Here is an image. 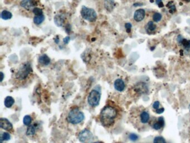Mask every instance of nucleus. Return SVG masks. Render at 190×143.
<instances>
[{"instance_id": "nucleus-18", "label": "nucleus", "mask_w": 190, "mask_h": 143, "mask_svg": "<svg viewBox=\"0 0 190 143\" xmlns=\"http://www.w3.org/2000/svg\"><path fill=\"white\" fill-rule=\"evenodd\" d=\"M157 28V26L153 21H149L145 27L147 33L149 35L153 34Z\"/></svg>"}, {"instance_id": "nucleus-37", "label": "nucleus", "mask_w": 190, "mask_h": 143, "mask_svg": "<svg viewBox=\"0 0 190 143\" xmlns=\"http://www.w3.org/2000/svg\"><path fill=\"white\" fill-rule=\"evenodd\" d=\"M1 82H2V81L3 80V78H4V74L1 72Z\"/></svg>"}, {"instance_id": "nucleus-33", "label": "nucleus", "mask_w": 190, "mask_h": 143, "mask_svg": "<svg viewBox=\"0 0 190 143\" xmlns=\"http://www.w3.org/2000/svg\"><path fill=\"white\" fill-rule=\"evenodd\" d=\"M70 37L69 36H66L65 38H64L63 39V42L65 44H68L70 42Z\"/></svg>"}, {"instance_id": "nucleus-32", "label": "nucleus", "mask_w": 190, "mask_h": 143, "mask_svg": "<svg viewBox=\"0 0 190 143\" xmlns=\"http://www.w3.org/2000/svg\"><path fill=\"white\" fill-rule=\"evenodd\" d=\"M155 3L158 6V7L160 8H162L164 6L162 0H155Z\"/></svg>"}, {"instance_id": "nucleus-22", "label": "nucleus", "mask_w": 190, "mask_h": 143, "mask_svg": "<svg viewBox=\"0 0 190 143\" xmlns=\"http://www.w3.org/2000/svg\"><path fill=\"white\" fill-rule=\"evenodd\" d=\"M36 133V127L34 125H31L29 126L26 131V135H33Z\"/></svg>"}, {"instance_id": "nucleus-24", "label": "nucleus", "mask_w": 190, "mask_h": 143, "mask_svg": "<svg viewBox=\"0 0 190 143\" xmlns=\"http://www.w3.org/2000/svg\"><path fill=\"white\" fill-rule=\"evenodd\" d=\"M162 15L160 13H159V12H155L153 15L152 18H153V20L155 22L158 23V22H159V21H161V20L162 19Z\"/></svg>"}, {"instance_id": "nucleus-1", "label": "nucleus", "mask_w": 190, "mask_h": 143, "mask_svg": "<svg viewBox=\"0 0 190 143\" xmlns=\"http://www.w3.org/2000/svg\"><path fill=\"white\" fill-rule=\"evenodd\" d=\"M131 120L133 124L140 131L146 129L149 126L150 115L148 109L143 106H138L131 112Z\"/></svg>"}, {"instance_id": "nucleus-39", "label": "nucleus", "mask_w": 190, "mask_h": 143, "mask_svg": "<svg viewBox=\"0 0 190 143\" xmlns=\"http://www.w3.org/2000/svg\"><path fill=\"white\" fill-rule=\"evenodd\" d=\"M103 143V142H95V143Z\"/></svg>"}, {"instance_id": "nucleus-28", "label": "nucleus", "mask_w": 190, "mask_h": 143, "mask_svg": "<svg viewBox=\"0 0 190 143\" xmlns=\"http://www.w3.org/2000/svg\"><path fill=\"white\" fill-rule=\"evenodd\" d=\"M10 138H11V136L8 133L5 132L1 135V140L2 141H3V140L7 141L10 139Z\"/></svg>"}, {"instance_id": "nucleus-7", "label": "nucleus", "mask_w": 190, "mask_h": 143, "mask_svg": "<svg viewBox=\"0 0 190 143\" xmlns=\"http://www.w3.org/2000/svg\"><path fill=\"white\" fill-rule=\"evenodd\" d=\"M133 91L137 96H140L148 93V87L146 83L139 82L134 86Z\"/></svg>"}, {"instance_id": "nucleus-25", "label": "nucleus", "mask_w": 190, "mask_h": 143, "mask_svg": "<svg viewBox=\"0 0 190 143\" xmlns=\"http://www.w3.org/2000/svg\"><path fill=\"white\" fill-rule=\"evenodd\" d=\"M167 7H168L170 9V12H171V14H173L174 12H175L176 11V6L174 4H173L172 2H169L167 5Z\"/></svg>"}, {"instance_id": "nucleus-19", "label": "nucleus", "mask_w": 190, "mask_h": 143, "mask_svg": "<svg viewBox=\"0 0 190 143\" xmlns=\"http://www.w3.org/2000/svg\"><path fill=\"white\" fill-rule=\"evenodd\" d=\"M15 103L14 99L11 96H7L4 101V105L7 108L11 107Z\"/></svg>"}, {"instance_id": "nucleus-13", "label": "nucleus", "mask_w": 190, "mask_h": 143, "mask_svg": "<svg viewBox=\"0 0 190 143\" xmlns=\"http://www.w3.org/2000/svg\"><path fill=\"white\" fill-rule=\"evenodd\" d=\"M54 21L57 26L61 27L65 23V16L63 14H58L54 18Z\"/></svg>"}, {"instance_id": "nucleus-23", "label": "nucleus", "mask_w": 190, "mask_h": 143, "mask_svg": "<svg viewBox=\"0 0 190 143\" xmlns=\"http://www.w3.org/2000/svg\"><path fill=\"white\" fill-rule=\"evenodd\" d=\"M32 122V118L29 115H26L23 118V123L26 126H29Z\"/></svg>"}, {"instance_id": "nucleus-4", "label": "nucleus", "mask_w": 190, "mask_h": 143, "mask_svg": "<svg viewBox=\"0 0 190 143\" xmlns=\"http://www.w3.org/2000/svg\"><path fill=\"white\" fill-rule=\"evenodd\" d=\"M80 14L84 19L89 22H94L97 18V14L95 10L85 6H82Z\"/></svg>"}, {"instance_id": "nucleus-8", "label": "nucleus", "mask_w": 190, "mask_h": 143, "mask_svg": "<svg viewBox=\"0 0 190 143\" xmlns=\"http://www.w3.org/2000/svg\"><path fill=\"white\" fill-rule=\"evenodd\" d=\"M149 126L155 130H159L164 128V120L163 117L152 118L150 120Z\"/></svg>"}, {"instance_id": "nucleus-2", "label": "nucleus", "mask_w": 190, "mask_h": 143, "mask_svg": "<svg viewBox=\"0 0 190 143\" xmlns=\"http://www.w3.org/2000/svg\"><path fill=\"white\" fill-rule=\"evenodd\" d=\"M117 116V111L114 107L107 106L104 107L100 114V121L102 125L110 127L114 125Z\"/></svg>"}, {"instance_id": "nucleus-36", "label": "nucleus", "mask_w": 190, "mask_h": 143, "mask_svg": "<svg viewBox=\"0 0 190 143\" xmlns=\"http://www.w3.org/2000/svg\"><path fill=\"white\" fill-rule=\"evenodd\" d=\"M55 40V42H56V44H59V36H56V38L54 39Z\"/></svg>"}, {"instance_id": "nucleus-14", "label": "nucleus", "mask_w": 190, "mask_h": 143, "mask_svg": "<svg viewBox=\"0 0 190 143\" xmlns=\"http://www.w3.org/2000/svg\"><path fill=\"white\" fill-rule=\"evenodd\" d=\"M177 42L180 44L182 45L183 48L185 49V50L189 51L190 49V40H187L186 39H184L182 35H180L178 36L177 38Z\"/></svg>"}, {"instance_id": "nucleus-30", "label": "nucleus", "mask_w": 190, "mask_h": 143, "mask_svg": "<svg viewBox=\"0 0 190 143\" xmlns=\"http://www.w3.org/2000/svg\"><path fill=\"white\" fill-rule=\"evenodd\" d=\"M129 138L130 140L133 142H135L138 140V136L135 134H130L129 136Z\"/></svg>"}, {"instance_id": "nucleus-26", "label": "nucleus", "mask_w": 190, "mask_h": 143, "mask_svg": "<svg viewBox=\"0 0 190 143\" xmlns=\"http://www.w3.org/2000/svg\"><path fill=\"white\" fill-rule=\"evenodd\" d=\"M153 143H167L162 136H156L154 138Z\"/></svg>"}, {"instance_id": "nucleus-21", "label": "nucleus", "mask_w": 190, "mask_h": 143, "mask_svg": "<svg viewBox=\"0 0 190 143\" xmlns=\"http://www.w3.org/2000/svg\"><path fill=\"white\" fill-rule=\"evenodd\" d=\"M45 19V16L43 15H41L35 16L33 21L35 24L39 25L43 23Z\"/></svg>"}, {"instance_id": "nucleus-40", "label": "nucleus", "mask_w": 190, "mask_h": 143, "mask_svg": "<svg viewBox=\"0 0 190 143\" xmlns=\"http://www.w3.org/2000/svg\"><path fill=\"white\" fill-rule=\"evenodd\" d=\"M189 109H190V106H189Z\"/></svg>"}, {"instance_id": "nucleus-29", "label": "nucleus", "mask_w": 190, "mask_h": 143, "mask_svg": "<svg viewBox=\"0 0 190 143\" xmlns=\"http://www.w3.org/2000/svg\"><path fill=\"white\" fill-rule=\"evenodd\" d=\"M132 25L130 23H127L125 24V28L127 33H130L131 32Z\"/></svg>"}, {"instance_id": "nucleus-34", "label": "nucleus", "mask_w": 190, "mask_h": 143, "mask_svg": "<svg viewBox=\"0 0 190 143\" xmlns=\"http://www.w3.org/2000/svg\"><path fill=\"white\" fill-rule=\"evenodd\" d=\"M164 107H161L159 109L155 110V113H157L158 114H162L164 112Z\"/></svg>"}, {"instance_id": "nucleus-31", "label": "nucleus", "mask_w": 190, "mask_h": 143, "mask_svg": "<svg viewBox=\"0 0 190 143\" xmlns=\"http://www.w3.org/2000/svg\"><path fill=\"white\" fill-rule=\"evenodd\" d=\"M153 108L155 110L159 109L160 107V103L158 101H156L153 104Z\"/></svg>"}, {"instance_id": "nucleus-15", "label": "nucleus", "mask_w": 190, "mask_h": 143, "mask_svg": "<svg viewBox=\"0 0 190 143\" xmlns=\"http://www.w3.org/2000/svg\"><path fill=\"white\" fill-rule=\"evenodd\" d=\"M114 86L115 89L119 92L123 91L126 87L124 82L123 81V79H120V78L117 79L115 81L114 83Z\"/></svg>"}, {"instance_id": "nucleus-38", "label": "nucleus", "mask_w": 190, "mask_h": 143, "mask_svg": "<svg viewBox=\"0 0 190 143\" xmlns=\"http://www.w3.org/2000/svg\"><path fill=\"white\" fill-rule=\"evenodd\" d=\"M184 2H190V0H182Z\"/></svg>"}, {"instance_id": "nucleus-10", "label": "nucleus", "mask_w": 190, "mask_h": 143, "mask_svg": "<svg viewBox=\"0 0 190 143\" xmlns=\"http://www.w3.org/2000/svg\"><path fill=\"white\" fill-rule=\"evenodd\" d=\"M37 3L35 0H22L20 6L27 10H31L36 8Z\"/></svg>"}, {"instance_id": "nucleus-5", "label": "nucleus", "mask_w": 190, "mask_h": 143, "mask_svg": "<svg viewBox=\"0 0 190 143\" xmlns=\"http://www.w3.org/2000/svg\"><path fill=\"white\" fill-rule=\"evenodd\" d=\"M32 72L33 69L30 63L26 62L20 67L16 73V77L17 79L20 80L25 79Z\"/></svg>"}, {"instance_id": "nucleus-3", "label": "nucleus", "mask_w": 190, "mask_h": 143, "mask_svg": "<svg viewBox=\"0 0 190 143\" xmlns=\"http://www.w3.org/2000/svg\"><path fill=\"white\" fill-rule=\"evenodd\" d=\"M84 114L78 108L71 109L69 112L67 117L68 122L72 124H78L82 122L84 119Z\"/></svg>"}, {"instance_id": "nucleus-20", "label": "nucleus", "mask_w": 190, "mask_h": 143, "mask_svg": "<svg viewBox=\"0 0 190 143\" xmlns=\"http://www.w3.org/2000/svg\"><path fill=\"white\" fill-rule=\"evenodd\" d=\"M1 17L4 20H8L12 17V14L9 11L3 10L1 14Z\"/></svg>"}, {"instance_id": "nucleus-16", "label": "nucleus", "mask_w": 190, "mask_h": 143, "mask_svg": "<svg viewBox=\"0 0 190 143\" xmlns=\"http://www.w3.org/2000/svg\"><path fill=\"white\" fill-rule=\"evenodd\" d=\"M50 62H51L50 58L46 54H43V55H40L39 58V62L41 64L45 66H48L50 63Z\"/></svg>"}, {"instance_id": "nucleus-9", "label": "nucleus", "mask_w": 190, "mask_h": 143, "mask_svg": "<svg viewBox=\"0 0 190 143\" xmlns=\"http://www.w3.org/2000/svg\"><path fill=\"white\" fill-rule=\"evenodd\" d=\"M92 133L88 129H84L81 131L78 135L79 140L80 142L83 143H87L93 138Z\"/></svg>"}, {"instance_id": "nucleus-27", "label": "nucleus", "mask_w": 190, "mask_h": 143, "mask_svg": "<svg viewBox=\"0 0 190 143\" xmlns=\"http://www.w3.org/2000/svg\"><path fill=\"white\" fill-rule=\"evenodd\" d=\"M33 13L35 15V16H38V15H43V11L42 9L38 8H35L33 10Z\"/></svg>"}, {"instance_id": "nucleus-11", "label": "nucleus", "mask_w": 190, "mask_h": 143, "mask_svg": "<svg viewBox=\"0 0 190 143\" xmlns=\"http://www.w3.org/2000/svg\"><path fill=\"white\" fill-rule=\"evenodd\" d=\"M0 126L2 129L6 131H11L13 129L12 124L6 118H1Z\"/></svg>"}, {"instance_id": "nucleus-6", "label": "nucleus", "mask_w": 190, "mask_h": 143, "mask_svg": "<svg viewBox=\"0 0 190 143\" xmlns=\"http://www.w3.org/2000/svg\"><path fill=\"white\" fill-rule=\"evenodd\" d=\"M101 98V93L97 90H92L88 96V102L92 107L97 106L99 104Z\"/></svg>"}, {"instance_id": "nucleus-17", "label": "nucleus", "mask_w": 190, "mask_h": 143, "mask_svg": "<svg viewBox=\"0 0 190 143\" xmlns=\"http://www.w3.org/2000/svg\"><path fill=\"white\" fill-rule=\"evenodd\" d=\"M104 8L109 12H111L115 7L114 0H104Z\"/></svg>"}, {"instance_id": "nucleus-35", "label": "nucleus", "mask_w": 190, "mask_h": 143, "mask_svg": "<svg viewBox=\"0 0 190 143\" xmlns=\"http://www.w3.org/2000/svg\"><path fill=\"white\" fill-rule=\"evenodd\" d=\"M65 30H66V33L69 34V33H70V32L71 31V25H70V24L67 25L66 26Z\"/></svg>"}, {"instance_id": "nucleus-12", "label": "nucleus", "mask_w": 190, "mask_h": 143, "mask_svg": "<svg viewBox=\"0 0 190 143\" xmlns=\"http://www.w3.org/2000/svg\"><path fill=\"white\" fill-rule=\"evenodd\" d=\"M146 12L144 9H138L136 10L134 14V20L136 22L142 21L145 17Z\"/></svg>"}]
</instances>
